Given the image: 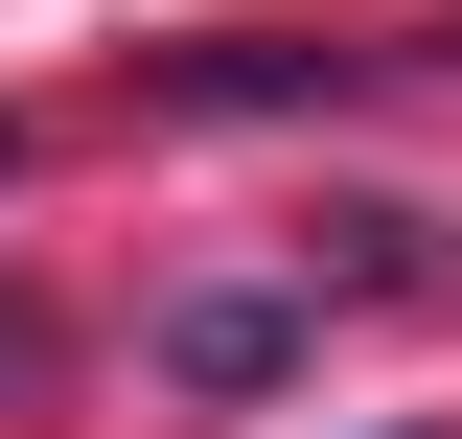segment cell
<instances>
[{
    "instance_id": "1",
    "label": "cell",
    "mask_w": 462,
    "mask_h": 439,
    "mask_svg": "<svg viewBox=\"0 0 462 439\" xmlns=\"http://www.w3.org/2000/svg\"><path fill=\"white\" fill-rule=\"evenodd\" d=\"M300 347H324V301H278V277H208V301H162V393H278Z\"/></svg>"
},
{
    "instance_id": "2",
    "label": "cell",
    "mask_w": 462,
    "mask_h": 439,
    "mask_svg": "<svg viewBox=\"0 0 462 439\" xmlns=\"http://www.w3.org/2000/svg\"><path fill=\"white\" fill-rule=\"evenodd\" d=\"M370 70H393V47H185L162 93L185 116H324V93H370Z\"/></svg>"
},
{
    "instance_id": "3",
    "label": "cell",
    "mask_w": 462,
    "mask_h": 439,
    "mask_svg": "<svg viewBox=\"0 0 462 439\" xmlns=\"http://www.w3.org/2000/svg\"><path fill=\"white\" fill-rule=\"evenodd\" d=\"M69 347H47V301H23V277H0V416H23V393H47Z\"/></svg>"
},
{
    "instance_id": "4",
    "label": "cell",
    "mask_w": 462,
    "mask_h": 439,
    "mask_svg": "<svg viewBox=\"0 0 462 439\" xmlns=\"http://www.w3.org/2000/svg\"><path fill=\"white\" fill-rule=\"evenodd\" d=\"M0 163H23V116H0Z\"/></svg>"
}]
</instances>
